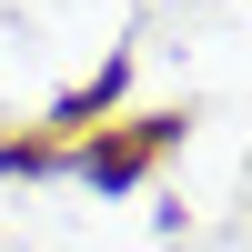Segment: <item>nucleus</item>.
<instances>
[{
	"label": "nucleus",
	"mask_w": 252,
	"mask_h": 252,
	"mask_svg": "<svg viewBox=\"0 0 252 252\" xmlns=\"http://www.w3.org/2000/svg\"><path fill=\"white\" fill-rule=\"evenodd\" d=\"M161 131H172V121H152V131H141V141H111V152H81V172H91L101 192H121V182H131L141 161H152V141H161Z\"/></svg>",
	"instance_id": "1"
}]
</instances>
